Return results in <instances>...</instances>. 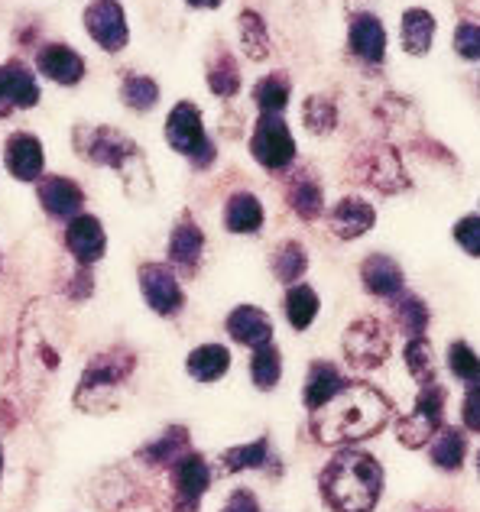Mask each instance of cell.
<instances>
[{"label":"cell","instance_id":"cell-1","mask_svg":"<svg viewBox=\"0 0 480 512\" xmlns=\"http://www.w3.org/2000/svg\"><path fill=\"white\" fill-rule=\"evenodd\" d=\"M318 412L322 415L315 419V435L328 444H341L377 435L386 419H390V402L370 386H344Z\"/></svg>","mask_w":480,"mask_h":512},{"label":"cell","instance_id":"cell-2","mask_svg":"<svg viewBox=\"0 0 480 512\" xmlns=\"http://www.w3.org/2000/svg\"><path fill=\"white\" fill-rule=\"evenodd\" d=\"M383 474L370 454L348 451L335 457L322 474L325 500L335 512H370L380 500Z\"/></svg>","mask_w":480,"mask_h":512},{"label":"cell","instance_id":"cell-3","mask_svg":"<svg viewBox=\"0 0 480 512\" xmlns=\"http://www.w3.org/2000/svg\"><path fill=\"white\" fill-rule=\"evenodd\" d=\"M166 140L176 153L189 156L195 166H208L215 159V146L205 137L202 111L189 101H179L166 120Z\"/></svg>","mask_w":480,"mask_h":512},{"label":"cell","instance_id":"cell-4","mask_svg":"<svg viewBox=\"0 0 480 512\" xmlns=\"http://www.w3.org/2000/svg\"><path fill=\"white\" fill-rule=\"evenodd\" d=\"M250 153L263 169H286L296 159V140H292L286 120L276 114H263L257 120V130H253Z\"/></svg>","mask_w":480,"mask_h":512},{"label":"cell","instance_id":"cell-5","mask_svg":"<svg viewBox=\"0 0 480 512\" xmlns=\"http://www.w3.org/2000/svg\"><path fill=\"white\" fill-rule=\"evenodd\" d=\"M85 30L104 52H120L127 46V13L120 0H91L85 7Z\"/></svg>","mask_w":480,"mask_h":512},{"label":"cell","instance_id":"cell-6","mask_svg":"<svg viewBox=\"0 0 480 512\" xmlns=\"http://www.w3.org/2000/svg\"><path fill=\"white\" fill-rule=\"evenodd\" d=\"M442 402H445V393L442 386L432 383V386H422V396H419V406L412 409L403 422H399V441L406 444V448H419V444L432 441L438 422H442Z\"/></svg>","mask_w":480,"mask_h":512},{"label":"cell","instance_id":"cell-7","mask_svg":"<svg viewBox=\"0 0 480 512\" xmlns=\"http://www.w3.org/2000/svg\"><path fill=\"white\" fill-rule=\"evenodd\" d=\"M140 286L146 302H150L159 315H176L182 308V289L172 269H166L163 263H146L140 269Z\"/></svg>","mask_w":480,"mask_h":512},{"label":"cell","instance_id":"cell-8","mask_svg":"<svg viewBox=\"0 0 480 512\" xmlns=\"http://www.w3.org/2000/svg\"><path fill=\"white\" fill-rule=\"evenodd\" d=\"M172 483H176V503L182 512H195L198 500L205 496L211 474L208 464L198 454H182L176 461V470H172Z\"/></svg>","mask_w":480,"mask_h":512},{"label":"cell","instance_id":"cell-9","mask_svg":"<svg viewBox=\"0 0 480 512\" xmlns=\"http://www.w3.org/2000/svg\"><path fill=\"white\" fill-rule=\"evenodd\" d=\"M36 69L56 85H78L85 78V59L65 43H46L36 52Z\"/></svg>","mask_w":480,"mask_h":512},{"label":"cell","instance_id":"cell-10","mask_svg":"<svg viewBox=\"0 0 480 512\" xmlns=\"http://www.w3.org/2000/svg\"><path fill=\"white\" fill-rule=\"evenodd\" d=\"M348 46L360 62L380 65L386 56V30H383L380 17H373V13H357L351 20V30H348Z\"/></svg>","mask_w":480,"mask_h":512},{"label":"cell","instance_id":"cell-11","mask_svg":"<svg viewBox=\"0 0 480 512\" xmlns=\"http://www.w3.org/2000/svg\"><path fill=\"white\" fill-rule=\"evenodd\" d=\"M82 146V156L91 159V163H101V166H124L130 156H137V146H133L127 137H120L117 130L108 127H98V130H88V143H78Z\"/></svg>","mask_w":480,"mask_h":512},{"label":"cell","instance_id":"cell-12","mask_svg":"<svg viewBox=\"0 0 480 512\" xmlns=\"http://www.w3.org/2000/svg\"><path fill=\"white\" fill-rule=\"evenodd\" d=\"M4 163L10 169L13 179L20 182H36L43 172V143L30 133H13L4 150Z\"/></svg>","mask_w":480,"mask_h":512},{"label":"cell","instance_id":"cell-13","mask_svg":"<svg viewBox=\"0 0 480 512\" xmlns=\"http://www.w3.org/2000/svg\"><path fill=\"white\" fill-rule=\"evenodd\" d=\"M344 354H348L357 367H377L386 357V338L377 321H357V325L344 334Z\"/></svg>","mask_w":480,"mask_h":512},{"label":"cell","instance_id":"cell-14","mask_svg":"<svg viewBox=\"0 0 480 512\" xmlns=\"http://www.w3.org/2000/svg\"><path fill=\"white\" fill-rule=\"evenodd\" d=\"M39 201L52 218H78V211L85 205V192L72 179L49 175V179L39 182Z\"/></svg>","mask_w":480,"mask_h":512},{"label":"cell","instance_id":"cell-15","mask_svg":"<svg viewBox=\"0 0 480 512\" xmlns=\"http://www.w3.org/2000/svg\"><path fill=\"white\" fill-rule=\"evenodd\" d=\"M65 244H69V250L78 256V263H98L104 256V227L98 218H91V214H78V218H72L69 231H65Z\"/></svg>","mask_w":480,"mask_h":512},{"label":"cell","instance_id":"cell-16","mask_svg":"<svg viewBox=\"0 0 480 512\" xmlns=\"http://www.w3.org/2000/svg\"><path fill=\"white\" fill-rule=\"evenodd\" d=\"M0 94H4V101L13 111L17 107H36L39 104L36 75L20 59H10L7 65H0Z\"/></svg>","mask_w":480,"mask_h":512},{"label":"cell","instance_id":"cell-17","mask_svg":"<svg viewBox=\"0 0 480 512\" xmlns=\"http://www.w3.org/2000/svg\"><path fill=\"white\" fill-rule=\"evenodd\" d=\"M228 334L247 347H263L273 338V321L266 318L257 305H240L228 318Z\"/></svg>","mask_w":480,"mask_h":512},{"label":"cell","instance_id":"cell-18","mask_svg":"<svg viewBox=\"0 0 480 512\" xmlns=\"http://www.w3.org/2000/svg\"><path fill=\"white\" fill-rule=\"evenodd\" d=\"M373 221H377V214H373V208L360 198H341L335 211H331V231H335L341 240H354L360 234H367Z\"/></svg>","mask_w":480,"mask_h":512},{"label":"cell","instance_id":"cell-19","mask_svg":"<svg viewBox=\"0 0 480 512\" xmlns=\"http://www.w3.org/2000/svg\"><path fill=\"white\" fill-rule=\"evenodd\" d=\"M399 39H403L409 56H425L435 39V17L422 7H409L403 13V23H399Z\"/></svg>","mask_w":480,"mask_h":512},{"label":"cell","instance_id":"cell-20","mask_svg":"<svg viewBox=\"0 0 480 512\" xmlns=\"http://www.w3.org/2000/svg\"><path fill=\"white\" fill-rule=\"evenodd\" d=\"M360 276H364V286L373 295H396L403 292V269H399L390 256H367L364 266H360Z\"/></svg>","mask_w":480,"mask_h":512},{"label":"cell","instance_id":"cell-21","mask_svg":"<svg viewBox=\"0 0 480 512\" xmlns=\"http://www.w3.org/2000/svg\"><path fill=\"white\" fill-rule=\"evenodd\" d=\"M341 389H344L341 373L331 367V363H315L309 380H305V406H309L312 412H318L322 406H328Z\"/></svg>","mask_w":480,"mask_h":512},{"label":"cell","instance_id":"cell-22","mask_svg":"<svg viewBox=\"0 0 480 512\" xmlns=\"http://www.w3.org/2000/svg\"><path fill=\"white\" fill-rule=\"evenodd\" d=\"M224 224L234 234H253L263 227V205L250 192H237L231 195L228 208H224Z\"/></svg>","mask_w":480,"mask_h":512},{"label":"cell","instance_id":"cell-23","mask_svg":"<svg viewBox=\"0 0 480 512\" xmlns=\"http://www.w3.org/2000/svg\"><path fill=\"white\" fill-rule=\"evenodd\" d=\"M228 367H231V354H228V347H221V344H205L189 354V373L202 383L221 380V376L228 373Z\"/></svg>","mask_w":480,"mask_h":512},{"label":"cell","instance_id":"cell-24","mask_svg":"<svg viewBox=\"0 0 480 512\" xmlns=\"http://www.w3.org/2000/svg\"><path fill=\"white\" fill-rule=\"evenodd\" d=\"M202 247H205V237L198 231V224L185 221L169 237V260L182 269H195L198 256H202Z\"/></svg>","mask_w":480,"mask_h":512},{"label":"cell","instance_id":"cell-25","mask_svg":"<svg viewBox=\"0 0 480 512\" xmlns=\"http://www.w3.org/2000/svg\"><path fill=\"white\" fill-rule=\"evenodd\" d=\"M240 46H244L247 59L263 62L270 56V30L257 10H244L240 13Z\"/></svg>","mask_w":480,"mask_h":512},{"label":"cell","instance_id":"cell-26","mask_svg":"<svg viewBox=\"0 0 480 512\" xmlns=\"http://www.w3.org/2000/svg\"><path fill=\"white\" fill-rule=\"evenodd\" d=\"M120 98L130 107V111H153L159 101V85L150 75L140 72H127L124 82H120Z\"/></svg>","mask_w":480,"mask_h":512},{"label":"cell","instance_id":"cell-27","mask_svg":"<svg viewBox=\"0 0 480 512\" xmlns=\"http://www.w3.org/2000/svg\"><path fill=\"white\" fill-rule=\"evenodd\" d=\"M253 101H257V107L263 114H283L286 104H289V78L283 72H273L257 82V88H253Z\"/></svg>","mask_w":480,"mask_h":512},{"label":"cell","instance_id":"cell-28","mask_svg":"<svg viewBox=\"0 0 480 512\" xmlns=\"http://www.w3.org/2000/svg\"><path fill=\"white\" fill-rule=\"evenodd\" d=\"M289 205L296 208L302 218H318L322 214V205H325V195H322V185L309 175H299V179H292L289 185Z\"/></svg>","mask_w":480,"mask_h":512},{"label":"cell","instance_id":"cell-29","mask_svg":"<svg viewBox=\"0 0 480 512\" xmlns=\"http://www.w3.org/2000/svg\"><path fill=\"white\" fill-rule=\"evenodd\" d=\"M208 88L218 94V98H234L240 91V72H237V59L228 49L218 52V59L211 62L208 69Z\"/></svg>","mask_w":480,"mask_h":512},{"label":"cell","instance_id":"cell-30","mask_svg":"<svg viewBox=\"0 0 480 512\" xmlns=\"http://www.w3.org/2000/svg\"><path fill=\"white\" fill-rule=\"evenodd\" d=\"M464 454H468V441H464V431L458 428H445L432 444V461L442 470H458L464 464Z\"/></svg>","mask_w":480,"mask_h":512},{"label":"cell","instance_id":"cell-31","mask_svg":"<svg viewBox=\"0 0 480 512\" xmlns=\"http://www.w3.org/2000/svg\"><path fill=\"white\" fill-rule=\"evenodd\" d=\"M318 315V295L309 286H292L286 295V318L292 328H309Z\"/></svg>","mask_w":480,"mask_h":512},{"label":"cell","instance_id":"cell-32","mask_svg":"<svg viewBox=\"0 0 480 512\" xmlns=\"http://www.w3.org/2000/svg\"><path fill=\"white\" fill-rule=\"evenodd\" d=\"M250 373H253V383H257L260 389H273L279 383V376H283L279 350L273 344L257 347V354H253V363H250Z\"/></svg>","mask_w":480,"mask_h":512},{"label":"cell","instance_id":"cell-33","mask_svg":"<svg viewBox=\"0 0 480 512\" xmlns=\"http://www.w3.org/2000/svg\"><path fill=\"white\" fill-rule=\"evenodd\" d=\"M302 120H305V127H309L312 133H331L338 124V111H335V104H331V98L312 94V98L305 101V107H302Z\"/></svg>","mask_w":480,"mask_h":512},{"label":"cell","instance_id":"cell-34","mask_svg":"<svg viewBox=\"0 0 480 512\" xmlns=\"http://www.w3.org/2000/svg\"><path fill=\"white\" fill-rule=\"evenodd\" d=\"M305 266H309L305 263V250H302V244H296V240L283 244L273 256V273L283 282H296L305 273Z\"/></svg>","mask_w":480,"mask_h":512},{"label":"cell","instance_id":"cell-35","mask_svg":"<svg viewBox=\"0 0 480 512\" xmlns=\"http://www.w3.org/2000/svg\"><path fill=\"white\" fill-rule=\"evenodd\" d=\"M221 464L228 474L234 470H250V467H263L266 464V441H250V444H240V448H231L221 454Z\"/></svg>","mask_w":480,"mask_h":512},{"label":"cell","instance_id":"cell-36","mask_svg":"<svg viewBox=\"0 0 480 512\" xmlns=\"http://www.w3.org/2000/svg\"><path fill=\"white\" fill-rule=\"evenodd\" d=\"M406 363L412 376L422 383V386H432L435 383V367H432V350L429 344H425L422 338H412L409 347H406Z\"/></svg>","mask_w":480,"mask_h":512},{"label":"cell","instance_id":"cell-37","mask_svg":"<svg viewBox=\"0 0 480 512\" xmlns=\"http://www.w3.org/2000/svg\"><path fill=\"white\" fill-rule=\"evenodd\" d=\"M448 367H451V373H455V376H461V380L468 383V386H477V357H474V350L464 341L451 344Z\"/></svg>","mask_w":480,"mask_h":512},{"label":"cell","instance_id":"cell-38","mask_svg":"<svg viewBox=\"0 0 480 512\" xmlns=\"http://www.w3.org/2000/svg\"><path fill=\"white\" fill-rule=\"evenodd\" d=\"M396 321L412 334V338H419L422 328L429 325V312H425V305H422L419 299H412V295H406V299L396 305Z\"/></svg>","mask_w":480,"mask_h":512},{"label":"cell","instance_id":"cell-39","mask_svg":"<svg viewBox=\"0 0 480 512\" xmlns=\"http://www.w3.org/2000/svg\"><path fill=\"white\" fill-rule=\"evenodd\" d=\"M455 49H458L461 59H471V62L480 56V30H477L474 20L458 23V30H455Z\"/></svg>","mask_w":480,"mask_h":512},{"label":"cell","instance_id":"cell-40","mask_svg":"<svg viewBox=\"0 0 480 512\" xmlns=\"http://www.w3.org/2000/svg\"><path fill=\"white\" fill-rule=\"evenodd\" d=\"M455 240L468 250L471 256L480 253V218L477 214H468V218H461L458 227H455Z\"/></svg>","mask_w":480,"mask_h":512},{"label":"cell","instance_id":"cell-41","mask_svg":"<svg viewBox=\"0 0 480 512\" xmlns=\"http://www.w3.org/2000/svg\"><path fill=\"white\" fill-rule=\"evenodd\" d=\"M464 425L477 428L480 425V396L477 386H468V399H464Z\"/></svg>","mask_w":480,"mask_h":512},{"label":"cell","instance_id":"cell-42","mask_svg":"<svg viewBox=\"0 0 480 512\" xmlns=\"http://www.w3.org/2000/svg\"><path fill=\"white\" fill-rule=\"evenodd\" d=\"M221 512H257V500L250 496V490H237Z\"/></svg>","mask_w":480,"mask_h":512},{"label":"cell","instance_id":"cell-43","mask_svg":"<svg viewBox=\"0 0 480 512\" xmlns=\"http://www.w3.org/2000/svg\"><path fill=\"white\" fill-rule=\"evenodd\" d=\"M185 4H192V7H198V10H215V7L224 4V0H185Z\"/></svg>","mask_w":480,"mask_h":512},{"label":"cell","instance_id":"cell-44","mask_svg":"<svg viewBox=\"0 0 480 512\" xmlns=\"http://www.w3.org/2000/svg\"><path fill=\"white\" fill-rule=\"evenodd\" d=\"M10 111H13V107H10V104L4 101V94H0V117H7Z\"/></svg>","mask_w":480,"mask_h":512},{"label":"cell","instance_id":"cell-45","mask_svg":"<svg viewBox=\"0 0 480 512\" xmlns=\"http://www.w3.org/2000/svg\"><path fill=\"white\" fill-rule=\"evenodd\" d=\"M0 474H4V451H0Z\"/></svg>","mask_w":480,"mask_h":512}]
</instances>
